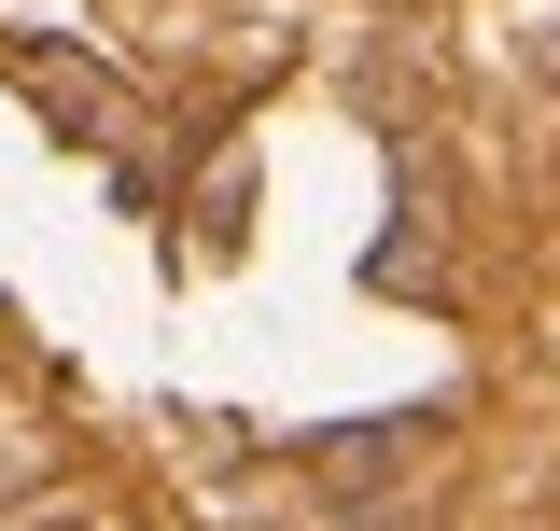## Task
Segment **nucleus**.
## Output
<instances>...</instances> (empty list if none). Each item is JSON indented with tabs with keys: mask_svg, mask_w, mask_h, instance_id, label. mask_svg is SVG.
<instances>
[{
	"mask_svg": "<svg viewBox=\"0 0 560 531\" xmlns=\"http://www.w3.org/2000/svg\"><path fill=\"white\" fill-rule=\"evenodd\" d=\"M28 84H43V113L70 140H113V70L98 57H57V43H28Z\"/></svg>",
	"mask_w": 560,
	"mask_h": 531,
	"instance_id": "f257e3e1",
	"label": "nucleus"
}]
</instances>
